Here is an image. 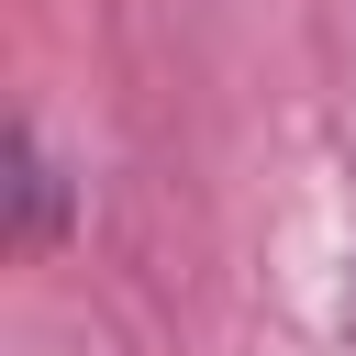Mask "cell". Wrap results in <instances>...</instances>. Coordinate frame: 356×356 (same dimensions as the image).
<instances>
[{
    "mask_svg": "<svg viewBox=\"0 0 356 356\" xmlns=\"http://www.w3.org/2000/svg\"><path fill=\"white\" fill-rule=\"evenodd\" d=\"M11 200H22V234H33V245L67 222V178L44 167V134H33V122H11Z\"/></svg>",
    "mask_w": 356,
    "mask_h": 356,
    "instance_id": "obj_1",
    "label": "cell"
}]
</instances>
